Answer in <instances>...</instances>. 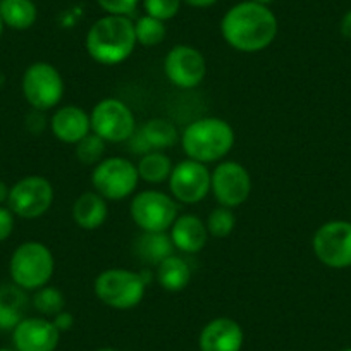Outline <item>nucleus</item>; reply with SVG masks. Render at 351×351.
Wrapping results in <instances>:
<instances>
[{
	"mask_svg": "<svg viewBox=\"0 0 351 351\" xmlns=\"http://www.w3.org/2000/svg\"><path fill=\"white\" fill-rule=\"evenodd\" d=\"M100 8L112 16H131L138 5V0H97Z\"/></svg>",
	"mask_w": 351,
	"mask_h": 351,
	"instance_id": "7c9ffc66",
	"label": "nucleus"
},
{
	"mask_svg": "<svg viewBox=\"0 0 351 351\" xmlns=\"http://www.w3.org/2000/svg\"><path fill=\"white\" fill-rule=\"evenodd\" d=\"M171 239L174 243V248L181 250L184 253H198L204 250L207 243V226L204 224L200 217L193 214H184L174 221L171 226Z\"/></svg>",
	"mask_w": 351,
	"mask_h": 351,
	"instance_id": "a211bd4d",
	"label": "nucleus"
},
{
	"mask_svg": "<svg viewBox=\"0 0 351 351\" xmlns=\"http://www.w3.org/2000/svg\"><path fill=\"white\" fill-rule=\"evenodd\" d=\"M207 231L214 238H226L232 232L236 226V217L232 214V208L219 207L210 212L207 219Z\"/></svg>",
	"mask_w": 351,
	"mask_h": 351,
	"instance_id": "c85d7f7f",
	"label": "nucleus"
},
{
	"mask_svg": "<svg viewBox=\"0 0 351 351\" xmlns=\"http://www.w3.org/2000/svg\"><path fill=\"white\" fill-rule=\"evenodd\" d=\"M60 332L52 320L42 317L23 319L12 330L16 351H53Z\"/></svg>",
	"mask_w": 351,
	"mask_h": 351,
	"instance_id": "2eb2a0df",
	"label": "nucleus"
},
{
	"mask_svg": "<svg viewBox=\"0 0 351 351\" xmlns=\"http://www.w3.org/2000/svg\"><path fill=\"white\" fill-rule=\"evenodd\" d=\"M140 174L133 162L123 157H109L95 165L92 183L106 200H123L136 188Z\"/></svg>",
	"mask_w": 351,
	"mask_h": 351,
	"instance_id": "423d86ee",
	"label": "nucleus"
},
{
	"mask_svg": "<svg viewBox=\"0 0 351 351\" xmlns=\"http://www.w3.org/2000/svg\"><path fill=\"white\" fill-rule=\"evenodd\" d=\"M252 2H256V4H262V5H267V4H271V2H274V0H252Z\"/></svg>",
	"mask_w": 351,
	"mask_h": 351,
	"instance_id": "e433bc0d",
	"label": "nucleus"
},
{
	"mask_svg": "<svg viewBox=\"0 0 351 351\" xmlns=\"http://www.w3.org/2000/svg\"><path fill=\"white\" fill-rule=\"evenodd\" d=\"M64 305H66L64 295L52 286H43V288L36 289L35 296H33V306L43 315L56 317L57 313L62 312Z\"/></svg>",
	"mask_w": 351,
	"mask_h": 351,
	"instance_id": "bb28decb",
	"label": "nucleus"
},
{
	"mask_svg": "<svg viewBox=\"0 0 351 351\" xmlns=\"http://www.w3.org/2000/svg\"><path fill=\"white\" fill-rule=\"evenodd\" d=\"M109 208L102 195L97 191H86L76 198L73 205V219L81 229L93 231L106 222Z\"/></svg>",
	"mask_w": 351,
	"mask_h": 351,
	"instance_id": "6ab92c4d",
	"label": "nucleus"
},
{
	"mask_svg": "<svg viewBox=\"0 0 351 351\" xmlns=\"http://www.w3.org/2000/svg\"><path fill=\"white\" fill-rule=\"evenodd\" d=\"M167 80L174 86L195 88L204 81L207 74V60L200 50L190 45H176L169 50L164 60Z\"/></svg>",
	"mask_w": 351,
	"mask_h": 351,
	"instance_id": "4468645a",
	"label": "nucleus"
},
{
	"mask_svg": "<svg viewBox=\"0 0 351 351\" xmlns=\"http://www.w3.org/2000/svg\"><path fill=\"white\" fill-rule=\"evenodd\" d=\"M134 252L143 262L158 263L172 255L174 252V243L171 236L165 232H145L134 243Z\"/></svg>",
	"mask_w": 351,
	"mask_h": 351,
	"instance_id": "4be33fe9",
	"label": "nucleus"
},
{
	"mask_svg": "<svg viewBox=\"0 0 351 351\" xmlns=\"http://www.w3.org/2000/svg\"><path fill=\"white\" fill-rule=\"evenodd\" d=\"M134 35L136 42L145 47H155L165 38V25L164 21L152 18V16H143L134 25Z\"/></svg>",
	"mask_w": 351,
	"mask_h": 351,
	"instance_id": "a878e982",
	"label": "nucleus"
},
{
	"mask_svg": "<svg viewBox=\"0 0 351 351\" xmlns=\"http://www.w3.org/2000/svg\"><path fill=\"white\" fill-rule=\"evenodd\" d=\"M36 5L33 0H0V18L12 29H28L35 25Z\"/></svg>",
	"mask_w": 351,
	"mask_h": 351,
	"instance_id": "b1692460",
	"label": "nucleus"
},
{
	"mask_svg": "<svg viewBox=\"0 0 351 351\" xmlns=\"http://www.w3.org/2000/svg\"><path fill=\"white\" fill-rule=\"evenodd\" d=\"M90 124L97 136L110 143L130 140L136 130L131 109L117 99H106L97 104L90 114Z\"/></svg>",
	"mask_w": 351,
	"mask_h": 351,
	"instance_id": "1a4fd4ad",
	"label": "nucleus"
},
{
	"mask_svg": "<svg viewBox=\"0 0 351 351\" xmlns=\"http://www.w3.org/2000/svg\"><path fill=\"white\" fill-rule=\"evenodd\" d=\"M183 150L191 160L214 162L226 157L234 145V130L219 117H204L184 130Z\"/></svg>",
	"mask_w": 351,
	"mask_h": 351,
	"instance_id": "7ed1b4c3",
	"label": "nucleus"
},
{
	"mask_svg": "<svg viewBox=\"0 0 351 351\" xmlns=\"http://www.w3.org/2000/svg\"><path fill=\"white\" fill-rule=\"evenodd\" d=\"M339 29H341V35H343L344 38L351 40V11H348L346 14L343 16Z\"/></svg>",
	"mask_w": 351,
	"mask_h": 351,
	"instance_id": "72a5a7b5",
	"label": "nucleus"
},
{
	"mask_svg": "<svg viewBox=\"0 0 351 351\" xmlns=\"http://www.w3.org/2000/svg\"><path fill=\"white\" fill-rule=\"evenodd\" d=\"M245 334L236 320L221 317L202 329L198 346L200 351H241Z\"/></svg>",
	"mask_w": 351,
	"mask_h": 351,
	"instance_id": "dca6fc26",
	"label": "nucleus"
},
{
	"mask_svg": "<svg viewBox=\"0 0 351 351\" xmlns=\"http://www.w3.org/2000/svg\"><path fill=\"white\" fill-rule=\"evenodd\" d=\"M52 322L56 324V327L59 329V332H64V330H69L71 327H73L74 317L71 315L69 312H64V310H62V312L57 313V315L53 317Z\"/></svg>",
	"mask_w": 351,
	"mask_h": 351,
	"instance_id": "473e14b6",
	"label": "nucleus"
},
{
	"mask_svg": "<svg viewBox=\"0 0 351 351\" xmlns=\"http://www.w3.org/2000/svg\"><path fill=\"white\" fill-rule=\"evenodd\" d=\"M23 95L38 112L50 110L64 95V81L49 62H35L23 74Z\"/></svg>",
	"mask_w": 351,
	"mask_h": 351,
	"instance_id": "0eeeda50",
	"label": "nucleus"
},
{
	"mask_svg": "<svg viewBox=\"0 0 351 351\" xmlns=\"http://www.w3.org/2000/svg\"><path fill=\"white\" fill-rule=\"evenodd\" d=\"M138 138L143 143V147L147 148V152H162L165 148L174 147L176 141H178V130H176V126L171 121L155 117V119L145 123Z\"/></svg>",
	"mask_w": 351,
	"mask_h": 351,
	"instance_id": "412c9836",
	"label": "nucleus"
},
{
	"mask_svg": "<svg viewBox=\"0 0 351 351\" xmlns=\"http://www.w3.org/2000/svg\"><path fill=\"white\" fill-rule=\"evenodd\" d=\"M136 169L141 180L147 181V183L157 184L169 180V176L172 172V164L167 155L162 154V152L152 150L141 157Z\"/></svg>",
	"mask_w": 351,
	"mask_h": 351,
	"instance_id": "393cba45",
	"label": "nucleus"
},
{
	"mask_svg": "<svg viewBox=\"0 0 351 351\" xmlns=\"http://www.w3.org/2000/svg\"><path fill=\"white\" fill-rule=\"evenodd\" d=\"M53 202V188L42 176H28L9 190L8 204L12 214L21 219H38L49 212Z\"/></svg>",
	"mask_w": 351,
	"mask_h": 351,
	"instance_id": "9d476101",
	"label": "nucleus"
},
{
	"mask_svg": "<svg viewBox=\"0 0 351 351\" xmlns=\"http://www.w3.org/2000/svg\"><path fill=\"white\" fill-rule=\"evenodd\" d=\"M226 42L239 52H260L267 49L278 35V19L267 5L239 2L229 9L221 23Z\"/></svg>",
	"mask_w": 351,
	"mask_h": 351,
	"instance_id": "f257e3e1",
	"label": "nucleus"
},
{
	"mask_svg": "<svg viewBox=\"0 0 351 351\" xmlns=\"http://www.w3.org/2000/svg\"><path fill=\"white\" fill-rule=\"evenodd\" d=\"M210 190L222 207H239L252 191L250 172L234 160L221 162L210 174Z\"/></svg>",
	"mask_w": 351,
	"mask_h": 351,
	"instance_id": "f8f14e48",
	"label": "nucleus"
},
{
	"mask_svg": "<svg viewBox=\"0 0 351 351\" xmlns=\"http://www.w3.org/2000/svg\"><path fill=\"white\" fill-rule=\"evenodd\" d=\"M169 188L181 204H198L210 191V172L202 162L188 158L172 167Z\"/></svg>",
	"mask_w": 351,
	"mask_h": 351,
	"instance_id": "ddd939ff",
	"label": "nucleus"
},
{
	"mask_svg": "<svg viewBox=\"0 0 351 351\" xmlns=\"http://www.w3.org/2000/svg\"><path fill=\"white\" fill-rule=\"evenodd\" d=\"M181 8V0H145V11L147 16L158 19V21H169L174 18Z\"/></svg>",
	"mask_w": 351,
	"mask_h": 351,
	"instance_id": "c756f323",
	"label": "nucleus"
},
{
	"mask_svg": "<svg viewBox=\"0 0 351 351\" xmlns=\"http://www.w3.org/2000/svg\"><path fill=\"white\" fill-rule=\"evenodd\" d=\"M312 246L317 258L327 267H351V222L332 221L320 226Z\"/></svg>",
	"mask_w": 351,
	"mask_h": 351,
	"instance_id": "9b49d317",
	"label": "nucleus"
},
{
	"mask_svg": "<svg viewBox=\"0 0 351 351\" xmlns=\"http://www.w3.org/2000/svg\"><path fill=\"white\" fill-rule=\"evenodd\" d=\"M136 43L134 25L126 16H106L88 29L86 35L88 53L104 66H114L126 60Z\"/></svg>",
	"mask_w": 351,
	"mask_h": 351,
	"instance_id": "f03ea898",
	"label": "nucleus"
},
{
	"mask_svg": "<svg viewBox=\"0 0 351 351\" xmlns=\"http://www.w3.org/2000/svg\"><path fill=\"white\" fill-rule=\"evenodd\" d=\"M14 229V214L11 208L0 207V241H5Z\"/></svg>",
	"mask_w": 351,
	"mask_h": 351,
	"instance_id": "2f4dec72",
	"label": "nucleus"
},
{
	"mask_svg": "<svg viewBox=\"0 0 351 351\" xmlns=\"http://www.w3.org/2000/svg\"><path fill=\"white\" fill-rule=\"evenodd\" d=\"M53 255L43 243L26 241L12 253L9 271L16 286L33 291L49 285L53 276Z\"/></svg>",
	"mask_w": 351,
	"mask_h": 351,
	"instance_id": "20e7f679",
	"label": "nucleus"
},
{
	"mask_svg": "<svg viewBox=\"0 0 351 351\" xmlns=\"http://www.w3.org/2000/svg\"><path fill=\"white\" fill-rule=\"evenodd\" d=\"M90 130H92L90 116L76 106L60 107L52 117L53 136L64 143L76 145L86 134H90Z\"/></svg>",
	"mask_w": 351,
	"mask_h": 351,
	"instance_id": "f3484780",
	"label": "nucleus"
},
{
	"mask_svg": "<svg viewBox=\"0 0 351 351\" xmlns=\"http://www.w3.org/2000/svg\"><path fill=\"white\" fill-rule=\"evenodd\" d=\"M97 351H117V350H114V348H100V350Z\"/></svg>",
	"mask_w": 351,
	"mask_h": 351,
	"instance_id": "4c0bfd02",
	"label": "nucleus"
},
{
	"mask_svg": "<svg viewBox=\"0 0 351 351\" xmlns=\"http://www.w3.org/2000/svg\"><path fill=\"white\" fill-rule=\"evenodd\" d=\"M106 152V140L97 136L95 133H90L76 143V157L84 165L99 164Z\"/></svg>",
	"mask_w": 351,
	"mask_h": 351,
	"instance_id": "cd10ccee",
	"label": "nucleus"
},
{
	"mask_svg": "<svg viewBox=\"0 0 351 351\" xmlns=\"http://www.w3.org/2000/svg\"><path fill=\"white\" fill-rule=\"evenodd\" d=\"M343 351H351V348H346V350H343Z\"/></svg>",
	"mask_w": 351,
	"mask_h": 351,
	"instance_id": "a19ab883",
	"label": "nucleus"
},
{
	"mask_svg": "<svg viewBox=\"0 0 351 351\" xmlns=\"http://www.w3.org/2000/svg\"><path fill=\"white\" fill-rule=\"evenodd\" d=\"M0 351H12V350H8V348H0Z\"/></svg>",
	"mask_w": 351,
	"mask_h": 351,
	"instance_id": "ea45409f",
	"label": "nucleus"
},
{
	"mask_svg": "<svg viewBox=\"0 0 351 351\" xmlns=\"http://www.w3.org/2000/svg\"><path fill=\"white\" fill-rule=\"evenodd\" d=\"M157 279L162 288L167 291H181L186 288L191 279L190 265L181 256H167L157 265Z\"/></svg>",
	"mask_w": 351,
	"mask_h": 351,
	"instance_id": "5701e85b",
	"label": "nucleus"
},
{
	"mask_svg": "<svg viewBox=\"0 0 351 351\" xmlns=\"http://www.w3.org/2000/svg\"><path fill=\"white\" fill-rule=\"evenodd\" d=\"M28 298L19 286H0V329L14 330L25 319Z\"/></svg>",
	"mask_w": 351,
	"mask_h": 351,
	"instance_id": "aec40b11",
	"label": "nucleus"
},
{
	"mask_svg": "<svg viewBox=\"0 0 351 351\" xmlns=\"http://www.w3.org/2000/svg\"><path fill=\"white\" fill-rule=\"evenodd\" d=\"M147 279L128 269H107L95 279V295L116 310H130L143 300Z\"/></svg>",
	"mask_w": 351,
	"mask_h": 351,
	"instance_id": "39448f33",
	"label": "nucleus"
},
{
	"mask_svg": "<svg viewBox=\"0 0 351 351\" xmlns=\"http://www.w3.org/2000/svg\"><path fill=\"white\" fill-rule=\"evenodd\" d=\"M131 219L145 232H165L178 219V207L169 195L162 191H141L130 207Z\"/></svg>",
	"mask_w": 351,
	"mask_h": 351,
	"instance_id": "6e6552de",
	"label": "nucleus"
},
{
	"mask_svg": "<svg viewBox=\"0 0 351 351\" xmlns=\"http://www.w3.org/2000/svg\"><path fill=\"white\" fill-rule=\"evenodd\" d=\"M2 29H4V21H2V18H0V35H2Z\"/></svg>",
	"mask_w": 351,
	"mask_h": 351,
	"instance_id": "58836bf2",
	"label": "nucleus"
},
{
	"mask_svg": "<svg viewBox=\"0 0 351 351\" xmlns=\"http://www.w3.org/2000/svg\"><path fill=\"white\" fill-rule=\"evenodd\" d=\"M181 2L191 5V8H210L217 0H181Z\"/></svg>",
	"mask_w": 351,
	"mask_h": 351,
	"instance_id": "f704fd0d",
	"label": "nucleus"
},
{
	"mask_svg": "<svg viewBox=\"0 0 351 351\" xmlns=\"http://www.w3.org/2000/svg\"><path fill=\"white\" fill-rule=\"evenodd\" d=\"M9 198V188L4 181H0V204H4Z\"/></svg>",
	"mask_w": 351,
	"mask_h": 351,
	"instance_id": "c9c22d12",
	"label": "nucleus"
}]
</instances>
